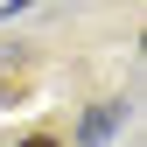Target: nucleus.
I'll list each match as a JSON object with an SVG mask.
<instances>
[{"mask_svg": "<svg viewBox=\"0 0 147 147\" xmlns=\"http://www.w3.org/2000/svg\"><path fill=\"white\" fill-rule=\"evenodd\" d=\"M112 126H119V105H98V112H84L77 140H84V147H98V140H112Z\"/></svg>", "mask_w": 147, "mask_h": 147, "instance_id": "obj_1", "label": "nucleus"}, {"mask_svg": "<svg viewBox=\"0 0 147 147\" xmlns=\"http://www.w3.org/2000/svg\"><path fill=\"white\" fill-rule=\"evenodd\" d=\"M21 147H56V140H42V133H35V140H21Z\"/></svg>", "mask_w": 147, "mask_h": 147, "instance_id": "obj_2", "label": "nucleus"}]
</instances>
